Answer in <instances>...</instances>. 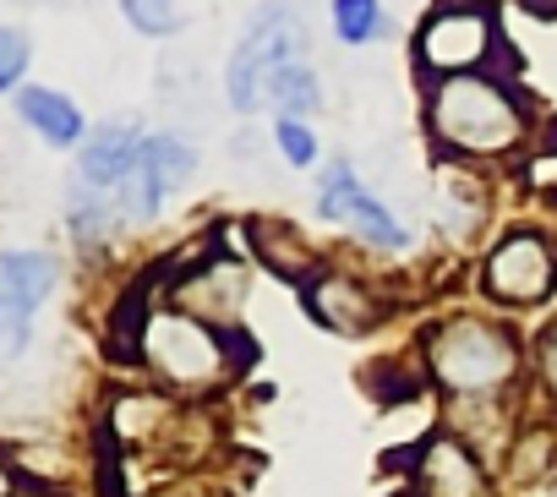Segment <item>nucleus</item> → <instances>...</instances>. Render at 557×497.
Returning a JSON list of instances; mask_svg holds the SVG:
<instances>
[{
  "instance_id": "obj_24",
  "label": "nucleus",
  "mask_w": 557,
  "mask_h": 497,
  "mask_svg": "<svg viewBox=\"0 0 557 497\" xmlns=\"http://www.w3.org/2000/svg\"><path fill=\"white\" fill-rule=\"evenodd\" d=\"M17 492H23L17 459H12V448H0V497H17Z\"/></svg>"
},
{
  "instance_id": "obj_21",
  "label": "nucleus",
  "mask_w": 557,
  "mask_h": 497,
  "mask_svg": "<svg viewBox=\"0 0 557 497\" xmlns=\"http://www.w3.org/2000/svg\"><path fill=\"white\" fill-rule=\"evenodd\" d=\"M121 17H126V28H137L143 39H170V34H181V7L175 0H121Z\"/></svg>"
},
{
  "instance_id": "obj_28",
  "label": "nucleus",
  "mask_w": 557,
  "mask_h": 497,
  "mask_svg": "<svg viewBox=\"0 0 557 497\" xmlns=\"http://www.w3.org/2000/svg\"><path fill=\"white\" fill-rule=\"evenodd\" d=\"M552 148H557V121H552Z\"/></svg>"
},
{
  "instance_id": "obj_10",
  "label": "nucleus",
  "mask_w": 557,
  "mask_h": 497,
  "mask_svg": "<svg viewBox=\"0 0 557 497\" xmlns=\"http://www.w3.org/2000/svg\"><path fill=\"white\" fill-rule=\"evenodd\" d=\"M318 219L339 224L350 240H361L367 252H377V258H405L416 246L410 224L361 181V170L350 159L323 164V175H318Z\"/></svg>"
},
{
  "instance_id": "obj_15",
  "label": "nucleus",
  "mask_w": 557,
  "mask_h": 497,
  "mask_svg": "<svg viewBox=\"0 0 557 497\" xmlns=\"http://www.w3.org/2000/svg\"><path fill=\"white\" fill-rule=\"evenodd\" d=\"M143 126L137 121H104L83 137L77 148V181L94 186V191H115L126 181V170L137 164V148H143Z\"/></svg>"
},
{
  "instance_id": "obj_18",
  "label": "nucleus",
  "mask_w": 557,
  "mask_h": 497,
  "mask_svg": "<svg viewBox=\"0 0 557 497\" xmlns=\"http://www.w3.org/2000/svg\"><path fill=\"white\" fill-rule=\"evenodd\" d=\"M530 410L557 415V307L530 334Z\"/></svg>"
},
{
  "instance_id": "obj_13",
  "label": "nucleus",
  "mask_w": 557,
  "mask_h": 497,
  "mask_svg": "<svg viewBox=\"0 0 557 497\" xmlns=\"http://www.w3.org/2000/svg\"><path fill=\"white\" fill-rule=\"evenodd\" d=\"M246 258L257 263V269H268L273 279H285V285H307L329 258L318 252V246L301 235V224H290V219H246Z\"/></svg>"
},
{
  "instance_id": "obj_27",
  "label": "nucleus",
  "mask_w": 557,
  "mask_h": 497,
  "mask_svg": "<svg viewBox=\"0 0 557 497\" xmlns=\"http://www.w3.org/2000/svg\"><path fill=\"white\" fill-rule=\"evenodd\" d=\"M475 7H486V12H497V7H503V0H475Z\"/></svg>"
},
{
  "instance_id": "obj_2",
  "label": "nucleus",
  "mask_w": 557,
  "mask_h": 497,
  "mask_svg": "<svg viewBox=\"0 0 557 497\" xmlns=\"http://www.w3.org/2000/svg\"><path fill=\"white\" fill-rule=\"evenodd\" d=\"M426 115V137L443 159L454 164H492L508 159L530 142L535 132V110L519 94V83L497 77V72H465V77H437L426 83L421 99Z\"/></svg>"
},
{
  "instance_id": "obj_7",
  "label": "nucleus",
  "mask_w": 557,
  "mask_h": 497,
  "mask_svg": "<svg viewBox=\"0 0 557 497\" xmlns=\"http://www.w3.org/2000/svg\"><path fill=\"white\" fill-rule=\"evenodd\" d=\"M410 55H416V72L426 83L465 77V72H492V61L503 55L497 12L475 7V0H437L416 28Z\"/></svg>"
},
{
  "instance_id": "obj_14",
  "label": "nucleus",
  "mask_w": 557,
  "mask_h": 497,
  "mask_svg": "<svg viewBox=\"0 0 557 497\" xmlns=\"http://www.w3.org/2000/svg\"><path fill=\"white\" fill-rule=\"evenodd\" d=\"M497 481H503L508 497L557 481V415L530 410V415L519 421V432L508 437V448H503V459H497Z\"/></svg>"
},
{
  "instance_id": "obj_26",
  "label": "nucleus",
  "mask_w": 557,
  "mask_h": 497,
  "mask_svg": "<svg viewBox=\"0 0 557 497\" xmlns=\"http://www.w3.org/2000/svg\"><path fill=\"white\" fill-rule=\"evenodd\" d=\"M388 497H416V492H410V486H405V481H399V486H394V492H388Z\"/></svg>"
},
{
  "instance_id": "obj_9",
  "label": "nucleus",
  "mask_w": 557,
  "mask_h": 497,
  "mask_svg": "<svg viewBox=\"0 0 557 497\" xmlns=\"http://www.w3.org/2000/svg\"><path fill=\"white\" fill-rule=\"evenodd\" d=\"M296 296H301V312L334 339H372L399 312L394 290L377 285L372 274L350 269V263H323Z\"/></svg>"
},
{
  "instance_id": "obj_17",
  "label": "nucleus",
  "mask_w": 557,
  "mask_h": 497,
  "mask_svg": "<svg viewBox=\"0 0 557 497\" xmlns=\"http://www.w3.org/2000/svg\"><path fill=\"white\" fill-rule=\"evenodd\" d=\"M262 110L273 115H290V121H312L323 110V77L312 61H290V66H278L262 88Z\"/></svg>"
},
{
  "instance_id": "obj_22",
  "label": "nucleus",
  "mask_w": 557,
  "mask_h": 497,
  "mask_svg": "<svg viewBox=\"0 0 557 497\" xmlns=\"http://www.w3.org/2000/svg\"><path fill=\"white\" fill-rule=\"evenodd\" d=\"M28 61H34L28 34H23V28H0V94H17V88H23Z\"/></svg>"
},
{
  "instance_id": "obj_25",
  "label": "nucleus",
  "mask_w": 557,
  "mask_h": 497,
  "mask_svg": "<svg viewBox=\"0 0 557 497\" xmlns=\"http://www.w3.org/2000/svg\"><path fill=\"white\" fill-rule=\"evenodd\" d=\"M17 497H72V492L66 486H23Z\"/></svg>"
},
{
  "instance_id": "obj_4",
  "label": "nucleus",
  "mask_w": 557,
  "mask_h": 497,
  "mask_svg": "<svg viewBox=\"0 0 557 497\" xmlns=\"http://www.w3.org/2000/svg\"><path fill=\"white\" fill-rule=\"evenodd\" d=\"M475 301L503 318H535L557 307V235L541 224H508L475 263Z\"/></svg>"
},
{
  "instance_id": "obj_20",
  "label": "nucleus",
  "mask_w": 557,
  "mask_h": 497,
  "mask_svg": "<svg viewBox=\"0 0 557 497\" xmlns=\"http://www.w3.org/2000/svg\"><path fill=\"white\" fill-rule=\"evenodd\" d=\"M273 148L290 170H318V159H323V142H318L312 121H290V115L273 121Z\"/></svg>"
},
{
  "instance_id": "obj_8",
  "label": "nucleus",
  "mask_w": 557,
  "mask_h": 497,
  "mask_svg": "<svg viewBox=\"0 0 557 497\" xmlns=\"http://www.w3.org/2000/svg\"><path fill=\"white\" fill-rule=\"evenodd\" d=\"M394 459H399V481L416 497H508L503 481H497V464L475 443H465L459 432H448L437 415Z\"/></svg>"
},
{
  "instance_id": "obj_23",
  "label": "nucleus",
  "mask_w": 557,
  "mask_h": 497,
  "mask_svg": "<svg viewBox=\"0 0 557 497\" xmlns=\"http://www.w3.org/2000/svg\"><path fill=\"white\" fill-rule=\"evenodd\" d=\"M153 497H219V492H213V481H202V475H175V481L159 486Z\"/></svg>"
},
{
  "instance_id": "obj_16",
  "label": "nucleus",
  "mask_w": 557,
  "mask_h": 497,
  "mask_svg": "<svg viewBox=\"0 0 557 497\" xmlns=\"http://www.w3.org/2000/svg\"><path fill=\"white\" fill-rule=\"evenodd\" d=\"M17 115L50 142V148H83L88 121L61 88H17Z\"/></svg>"
},
{
  "instance_id": "obj_3",
  "label": "nucleus",
  "mask_w": 557,
  "mask_h": 497,
  "mask_svg": "<svg viewBox=\"0 0 557 497\" xmlns=\"http://www.w3.org/2000/svg\"><path fill=\"white\" fill-rule=\"evenodd\" d=\"M132 372L181 405H208L246 372V339L208 328L202 318L153 296V307L143 312V328H137Z\"/></svg>"
},
{
  "instance_id": "obj_12",
  "label": "nucleus",
  "mask_w": 557,
  "mask_h": 497,
  "mask_svg": "<svg viewBox=\"0 0 557 497\" xmlns=\"http://www.w3.org/2000/svg\"><path fill=\"white\" fill-rule=\"evenodd\" d=\"M61 285L55 252H0V366H12L34 345V318Z\"/></svg>"
},
{
  "instance_id": "obj_6",
  "label": "nucleus",
  "mask_w": 557,
  "mask_h": 497,
  "mask_svg": "<svg viewBox=\"0 0 557 497\" xmlns=\"http://www.w3.org/2000/svg\"><path fill=\"white\" fill-rule=\"evenodd\" d=\"M307 61V17L296 0H268V7L246 23L240 45L230 50L224 66V99L235 115H257L262 110V88L278 66Z\"/></svg>"
},
{
  "instance_id": "obj_5",
  "label": "nucleus",
  "mask_w": 557,
  "mask_h": 497,
  "mask_svg": "<svg viewBox=\"0 0 557 497\" xmlns=\"http://www.w3.org/2000/svg\"><path fill=\"white\" fill-rule=\"evenodd\" d=\"M251 258L235 246H202V252L170 263L159 274V296L191 318H202L208 328L224 334H246V301H251Z\"/></svg>"
},
{
  "instance_id": "obj_1",
  "label": "nucleus",
  "mask_w": 557,
  "mask_h": 497,
  "mask_svg": "<svg viewBox=\"0 0 557 497\" xmlns=\"http://www.w3.org/2000/svg\"><path fill=\"white\" fill-rule=\"evenodd\" d=\"M410 361L432 405H530V334L481 301L432 312L410 334Z\"/></svg>"
},
{
  "instance_id": "obj_19",
  "label": "nucleus",
  "mask_w": 557,
  "mask_h": 497,
  "mask_svg": "<svg viewBox=\"0 0 557 497\" xmlns=\"http://www.w3.org/2000/svg\"><path fill=\"white\" fill-rule=\"evenodd\" d=\"M329 23H334V39L361 50L372 39H383L388 28V12H383V0H329Z\"/></svg>"
},
{
  "instance_id": "obj_11",
  "label": "nucleus",
  "mask_w": 557,
  "mask_h": 497,
  "mask_svg": "<svg viewBox=\"0 0 557 497\" xmlns=\"http://www.w3.org/2000/svg\"><path fill=\"white\" fill-rule=\"evenodd\" d=\"M197 175V148L175 132H148L143 148H137V164L126 170V181L110 191L115 197V213L126 229L137 224H153L164 213V202Z\"/></svg>"
}]
</instances>
